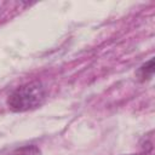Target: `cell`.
<instances>
[{
  "mask_svg": "<svg viewBox=\"0 0 155 155\" xmlns=\"http://www.w3.org/2000/svg\"><path fill=\"white\" fill-rule=\"evenodd\" d=\"M39 154H40L39 148L30 144V145H24V147L17 148L10 155H39Z\"/></svg>",
  "mask_w": 155,
  "mask_h": 155,
  "instance_id": "obj_3",
  "label": "cell"
},
{
  "mask_svg": "<svg viewBox=\"0 0 155 155\" xmlns=\"http://www.w3.org/2000/svg\"><path fill=\"white\" fill-rule=\"evenodd\" d=\"M46 87L40 81H31L17 87L7 98V105L12 111L23 113L40 107L46 98Z\"/></svg>",
  "mask_w": 155,
  "mask_h": 155,
  "instance_id": "obj_1",
  "label": "cell"
},
{
  "mask_svg": "<svg viewBox=\"0 0 155 155\" xmlns=\"http://www.w3.org/2000/svg\"><path fill=\"white\" fill-rule=\"evenodd\" d=\"M154 74V58H150L148 62H145L137 71V76L139 81H145L153 78Z\"/></svg>",
  "mask_w": 155,
  "mask_h": 155,
  "instance_id": "obj_2",
  "label": "cell"
},
{
  "mask_svg": "<svg viewBox=\"0 0 155 155\" xmlns=\"http://www.w3.org/2000/svg\"><path fill=\"white\" fill-rule=\"evenodd\" d=\"M130 155H134V154H130Z\"/></svg>",
  "mask_w": 155,
  "mask_h": 155,
  "instance_id": "obj_4",
  "label": "cell"
}]
</instances>
